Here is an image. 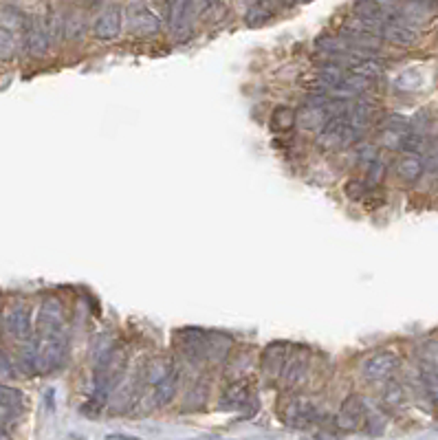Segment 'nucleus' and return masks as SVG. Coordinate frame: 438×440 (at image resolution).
Here are the masks:
<instances>
[{"label": "nucleus", "instance_id": "nucleus-10", "mask_svg": "<svg viewBox=\"0 0 438 440\" xmlns=\"http://www.w3.org/2000/svg\"><path fill=\"white\" fill-rule=\"evenodd\" d=\"M379 38H381V42L386 40L390 44H395V47L410 49L418 42V31L403 20H386L383 27H381Z\"/></svg>", "mask_w": 438, "mask_h": 440}, {"label": "nucleus", "instance_id": "nucleus-8", "mask_svg": "<svg viewBox=\"0 0 438 440\" xmlns=\"http://www.w3.org/2000/svg\"><path fill=\"white\" fill-rule=\"evenodd\" d=\"M309 368H311V355L304 350V348H299V353H295L291 359L286 357V363H284V368H282V383L284 388H297L306 381V376H309Z\"/></svg>", "mask_w": 438, "mask_h": 440}, {"label": "nucleus", "instance_id": "nucleus-15", "mask_svg": "<svg viewBox=\"0 0 438 440\" xmlns=\"http://www.w3.org/2000/svg\"><path fill=\"white\" fill-rule=\"evenodd\" d=\"M376 108H379V106H376V101L374 99H370V97H357V101L355 104H351V111H348V124L351 126H355L357 130H361V132H366V128L372 124V119H374V115H376Z\"/></svg>", "mask_w": 438, "mask_h": 440}, {"label": "nucleus", "instance_id": "nucleus-2", "mask_svg": "<svg viewBox=\"0 0 438 440\" xmlns=\"http://www.w3.org/2000/svg\"><path fill=\"white\" fill-rule=\"evenodd\" d=\"M178 355L192 366H203L207 363V332L199 328H183L176 335Z\"/></svg>", "mask_w": 438, "mask_h": 440}, {"label": "nucleus", "instance_id": "nucleus-32", "mask_svg": "<svg viewBox=\"0 0 438 440\" xmlns=\"http://www.w3.org/2000/svg\"><path fill=\"white\" fill-rule=\"evenodd\" d=\"M22 414V409L9 405L7 401L0 399V427H9V425H13Z\"/></svg>", "mask_w": 438, "mask_h": 440}, {"label": "nucleus", "instance_id": "nucleus-3", "mask_svg": "<svg viewBox=\"0 0 438 440\" xmlns=\"http://www.w3.org/2000/svg\"><path fill=\"white\" fill-rule=\"evenodd\" d=\"M317 418H320V409L304 397H289L282 407V420L293 430H306L317 423Z\"/></svg>", "mask_w": 438, "mask_h": 440}, {"label": "nucleus", "instance_id": "nucleus-9", "mask_svg": "<svg viewBox=\"0 0 438 440\" xmlns=\"http://www.w3.org/2000/svg\"><path fill=\"white\" fill-rule=\"evenodd\" d=\"M5 324H7L9 335L13 339H18L20 343L34 339V322H31V311H29V306L24 304L13 306L5 317Z\"/></svg>", "mask_w": 438, "mask_h": 440}, {"label": "nucleus", "instance_id": "nucleus-5", "mask_svg": "<svg viewBox=\"0 0 438 440\" xmlns=\"http://www.w3.org/2000/svg\"><path fill=\"white\" fill-rule=\"evenodd\" d=\"M397 368H399V357L390 350H381L364 361L361 374H364L366 381L376 383V381H388V378L397 372Z\"/></svg>", "mask_w": 438, "mask_h": 440}, {"label": "nucleus", "instance_id": "nucleus-22", "mask_svg": "<svg viewBox=\"0 0 438 440\" xmlns=\"http://www.w3.org/2000/svg\"><path fill=\"white\" fill-rule=\"evenodd\" d=\"M348 73L359 75V78L374 82L376 78H381V73H383V62H381L379 57H361V59H357V62L348 69Z\"/></svg>", "mask_w": 438, "mask_h": 440}, {"label": "nucleus", "instance_id": "nucleus-30", "mask_svg": "<svg viewBox=\"0 0 438 440\" xmlns=\"http://www.w3.org/2000/svg\"><path fill=\"white\" fill-rule=\"evenodd\" d=\"M16 376H20L16 359L0 348V378H16Z\"/></svg>", "mask_w": 438, "mask_h": 440}, {"label": "nucleus", "instance_id": "nucleus-1", "mask_svg": "<svg viewBox=\"0 0 438 440\" xmlns=\"http://www.w3.org/2000/svg\"><path fill=\"white\" fill-rule=\"evenodd\" d=\"M38 339H66V313L62 299L47 297L38 313L36 335Z\"/></svg>", "mask_w": 438, "mask_h": 440}, {"label": "nucleus", "instance_id": "nucleus-13", "mask_svg": "<svg viewBox=\"0 0 438 440\" xmlns=\"http://www.w3.org/2000/svg\"><path fill=\"white\" fill-rule=\"evenodd\" d=\"M196 18V13H194V7L190 0H176L172 11H170V27H172V34L178 38V40H183L190 36L192 31V22Z\"/></svg>", "mask_w": 438, "mask_h": 440}, {"label": "nucleus", "instance_id": "nucleus-40", "mask_svg": "<svg viewBox=\"0 0 438 440\" xmlns=\"http://www.w3.org/2000/svg\"><path fill=\"white\" fill-rule=\"evenodd\" d=\"M282 5H295V3H299V0H280Z\"/></svg>", "mask_w": 438, "mask_h": 440}, {"label": "nucleus", "instance_id": "nucleus-6", "mask_svg": "<svg viewBox=\"0 0 438 440\" xmlns=\"http://www.w3.org/2000/svg\"><path fill=\"white\" fill-rule=\"evenodd\" d=\"M366 420V403L361 401L357 394H351L339 407V412L335 416V425L339 432H355L359 430Z\"/></svg>", "mask_w": 438, "mask_h": 440}, {"label": "nucleus", "instance_id": "nucleus-14", "mask_svg": "<svg viewBox=\"0 0 438 440\" xmlns=\"http://www.w3.org/2000/svg\"><path fill=\"white\" fill-rule=\"evenodd\" d=\"M286 350H289V346L278 341V343H269L264 348L262 353V359H260V368H262V374L269 376V378H280L282 374V368L286 363Z\"/></svg>", "mask_w": 438, "mask_h": 440}, {"label": "nucleus", "instance_id": "nucleus-33", "mask_svg": "<svg viewBox=\"0 0 438 440\" xmlns=\"http://www.w3.org/2000/svg\"><path fill=\"white\" fill-rule=\"evenodd\" d=\"M344 192L348 194L353 201H361V199H364V196L370 192V187H368L366 180H359V178H355V180H351V183L344 187Z\"/></svg>", "mask_w": 438, "mask_h": 440}, {"label": "nucleus", "instance_id": "nucleus-18", "mask_svg": "<svg viewBox=\"0 0 438 440\" xmlns=\"http://www.w3.org/2000/svg\"><path fill=\"white\" fill-rule=\"evenodd\" d=\"M423 172H425V161L421 155H403L397 161V174L405 183H414L423 176Z\"/></svg>", "mask_w": 438, "mask_h": 440}, {"label": "nucleus", "instance_id": "nucleus-36", "mask_svg": "<svg viewBox=\"0 0 438 440\" xmlns=\"http://www.w3.org/2000/svg\"><path fill=\"white\" fill-rule=\"evenodd\" d=\"M192 3V7H194V13L196 16H201L203 11H207L209 7H211V3H214V0H190Z\"/></svg>", "mask_w": 438, "mask_h": 440}, {"label": "nucleus", "instance_id": "nucleus-4", "mask_svg": "<svg viewBox=\"0 0 438 440\" xmlns=\"http://www.w3.org/2000/svg\"><path fill=\"white\" fill-rule=\"evenodd\" d=\"M346 73H348V71H344V69L337 66V64L320 62V64H317V69H315L313 73H309L302 82H304V86L311 90V93L328 95L330 90H333V88L346 78Z\"/></svg>", "mask_w": 438, "mask_h": 440}, {"label": "nucleus", "instance_id": "nucleus-31", "mask_svg": "<svg viewBox=\"0 0 438 440\" xmlns=\"http://www.w3.org/2000/svg\"><path fill=\"white\" fill-rule=\"evenodd\" d=\"M16 53V40L9 29L0 27V59H11Z\"/></svg>", "mask_w": 438, "mask_h": 440}, {"label": "nucleus", "instance_id": "nucleus-41", "mask_svg": "<svg viewBox=\"0 0 438 440\" xmlns=\"http://www.w3.org/2000/svg\"><path fill=\"white\" fill-rule=\"evenodd\" d=\"M299 3H309V0H299Z\"/></svg>", "mask_w": 438, "mask_h": 440}, {"label": "nucleus", "instance_id": "nucleus-11", "mask_svg": "<svg viewBox=\"0 0 438 440\" xmlns=\"http://www.w3.org/2000/svg\"><path fill=\"white\" fill-rule=\"evenodd\" d=\"M24 42H27V51L34 57H44L51 49V38L47 31V24L40 18H31L24 24Z\"/></svg>", "mask_w": 438, "mask_h": 440}, {"label": "nucleus", "instance_id": "nucleus-20", "mask_svg": "<svg viewBox=\"0 0 438 440\" xmlns=\"http://www.w3.org/2000/svg\"><path fill=\"white\" fill-rule=\"evenodd\" d=\"M18 372L24 376H36L38 374V353H36V341H24L20 343V350L16 357Z\"/></svg>", "mask_w": 438, "mask_h": 440}, {"label": "nucleus", "instance_id": "nucleus-21", "mask_svg": "<svg viewBox=\"0 0 438 440\" xmlns=\"http://www.w3.org/2000/svg\"><path fill=\"white\" fill-rule=\"evenodd\" d=\"M299 128L304 130H313V132H320L326 126V115L322 108H311V106H302L297 111V124Z\"/></svg>", "mask_w": 438, "mask_h": 440}, {"label": "nucleus", "instance_id": "nucleus-7", "mask_svg": "<svg viewBox=\"0 0 438 440\" xmlns=\"http://www.w3.org/2000/svg\"><path fill=\"white\" fill-rule=\"evenodd\" d=\"M130 31L141 38L157 36L161 31V20L148 5L132 3L130 5Z\"/></svg>", "mask_w": 438, "mask_h": 440}, {"label": "nucleus", "instance_id": "nucleus-38", "mask_svg": "<svg viewBox=\"0 0 438 440\" xmlns=\"http://www.w3.org/2000/svg\"><path fill=\"white\" fill-rule=\"evenodd\" d=\"M0 440H11V436H9L7 427H0Z\"/></svg>", "mask_w": 438, "mask_h": 440}, {"label": "nucleus", "instance_id": "nucleus-12", "mask_svg": "<svg viewBox=\"0 0 438 440\" xmlns=\"http://www.w3.org/2000/svg\"><path fill=\"white\" fill-rule=\"evenodd\" d=\"M93 34L101 42H111L119 38V34H122V11H119V7H108L99 13L93 27Z\"/></svg>", "mask_w": 438, "mask_h": 440}, {"label": "nucleus", "instance_id": "nucleus-29", "mask_svg": "<svg viewBox=\"0 0 438 440\" xmlns=\"http://www.w3.org/2000/svg\"><path fill=\"white\" fill-rule=\"evenodd\" d=\"M205 401H207V385H205V381H199V383H196V385L190 390L188 399H185V407H190V409H199V407L205 405Z\"/></svg>", "mask_w": 438, "mask_h": 440}, {"label": "nucleus", "instance_id": "nucleus-16", "mask_svg": "<svg viewBox=\"0 0 438 440\" xmlns=\"http://www.w3.org/2000/svg\"><path fill=\"white\" fill-rule=\"evenodd\" d=\"M178 383H181V370L174 366V370L163 378V381H159L153 390V403L155 407H165L170 405L176 397L178 392Z\"/></svg>", "mask_w": 438, "mask_h": 440}, {"label": "nucleus", "instance_id": "nucleus-37", "mask_svg": "<svg viewBox=\"0 0 438 440\" xmlns=\"http://www.w3.org/2000/svg\"><path fill=\"white\" fill-rule=\"evenodd\" d=\"M106 438H108V440H139V438H134V436H124V434H108Z\"/></svg>", "mask_w": 438, "mask_h": 440}, {"label": "nucleus", "instance_id": "nucleus-23", "mask_svg": "<svg viewBox=\"0 0 438 440\" xmlns=\"http://www.w3.org/2000/svg\"><path fill=\"white\" fill-rule=\"evenodd\" d=\"M274 16H276L274 5H271L269 0H258V3H253V5L247 9V13H245V22H247L249 27H262V24H267Z\"/></svg>", "mask_w": 438, "mask_h": 440}, {"label": "nucleus", "instance_id": "nucleus-25", "mask_svg": "<svg viewBox=\"0 0 438 440\" xmlns=\"http://www.w3.org/2000/svg\"><path fill=\"white\" fill-rule=\"evenodd\" d=\"M295 124H297V113L289 108V106H280V108H276L274 115H271V128L278 132L291 130L295 128Z\"/></svg>", "mask_w": 438, "mask_h": 440}, {"label": "nucleus", "instance_id": "nucleus-26", "mask_svg": "<svg viewBox=\"0 0 438 440\" xmlns=\"http://www.w3.org/2000/svg\"><path fill=\"white\" fill-rule=\"evenodd\" d=\"M383 403L390 409H399L405 403V388L395 381V378H388V383L383 388Z\"/></svg>", "mask_w": 438, "mask_h": 440}, {"label": "nucleus", "instance_id": "nucleus-28", "mask_svg": "<svg viewBox=\"0 0 438 440\" xmlns=\"http://www.w3.org/2000/svg\"><path fill=\"white\" fill-rule=\"evenodd\" d=\"M421 368L438 370V341H428L421 350Z\"/></svg>", "mask_w": 438, "mask_h": 440}, {"label": "nucleus", "instance_id": "nucleus-27", "mask_svg": "<svg viewBox=\"0 0 438 440\" xmlns=\"http://www.w3.org/2000/svg\"><path fill=\"white\" fill-rule=\"evenodd\" d=\"M383 174H386V161L379 159V157H374L370 163H368V178H366V183L368 187H376L383 180Z\"/></svg>", "mask_w": 438, "mask_h": 440}, {"label": "nucleus", "instance_id": "nucleus-39", "mask_svg": "<svg viewBox=\"0 0 438 440\" xmlns=\"http://www.w3.org/2000/svg\"><path fill=\"white\" fill-rule=\"evenodd\" d=\"M192 440H220L216 436H201V438H192Z\"/></svg>", "mask_w": 438, "mask_h": 440}, {"label": "nucleus", "instance_id": "nucleus-34", "mask_svg": "<svg viewBox=\"0 0 438 440\" xmlns=\"http://www.w3.org/2000/svg\"><path fill=\"white\" fill-rule=\"evenodd\" d=\"M0 16H7V18H0V22H3V24H5V29H9V31H11V27H18V24H22V16H20V11L11 9V7L0 9Z\"/></svg>", "mask_w": 438, "mask_h": 440}, {"label": "nucleus", "instance_id": "nucleus-35", "mask_svg": "<svg viewBox=\"0 0 438 440\" xmlns=\"http://www.w3.org/2000/svg\"><path fill=\"white\" fill-rule=\"evenodd\" d=\"M251 363H253V357H249V355H238V357H232L227 372H232L234 368H238V372H240V374H245V372L251 368Z\"/></svg>", "mask_w": 438, "mask_h": 440}, {"label": "nucleus", "instance_id": "nucleus-17", "mask_svg": "<svg viewBox=\"0 0 438 440\" xmlns=\"http://www.w3.org/2000/svg\"><path fill=\"white\" fill-rule=\"evenodd\" d=\"M251 401V392L245 381H234L220 397V409L225 412H234V409H245V405Z\"/></svg>", "mask_w": 438, "mask_h": 440}, {"label": "nucleus", "instance_id": "nucleus-24", "mask_svg": "<svg viewBox=\"0 0 438 440\" xmlns=\"http://www.w3.org/2000/svg\"><path fill=\"white\" fill-rule=\"evenodd\" d=\"M86 34V20H84V13L73 9L64 16V36L73 42H80Z\"/></svg>", "mask_w": 438, "mask_h": 440}, {"label": "nucleus", "instance_id": "nucleus-19", "mask_svg": "<svg viewBox=\"0 0 438 440\" xmlns=\"http://www.w3.org/2000/svg\"><path fill=\"white\" fill-rule=\"evenodd\" d=\"M229 350H232L229 335H222V332H207V361L222 363L229 357Z\"/></svg>", "mask_w": 438, "mask_h": 440}]
</instances>
